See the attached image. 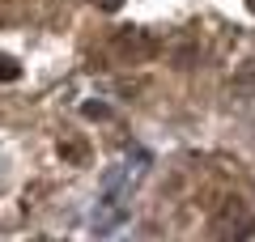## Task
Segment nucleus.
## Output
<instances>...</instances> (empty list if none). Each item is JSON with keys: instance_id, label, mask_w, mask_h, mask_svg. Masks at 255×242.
I'll return each instance as SVG.
<instances>
[{"instance_id": "obj_1", "label": "nucleus", "mask_w": 255, "mask_h": 242, "mask_svg": "<svg viewBox=\"0 0 255 242\" xmlns=\"http://www.w3.org/2000/svg\"><path fill=\"white\" fill-rule=\"evenodd\" d=\"M13 77H17V64L9 55H0V81H13Z\"/></svg>"}]
</instances>
